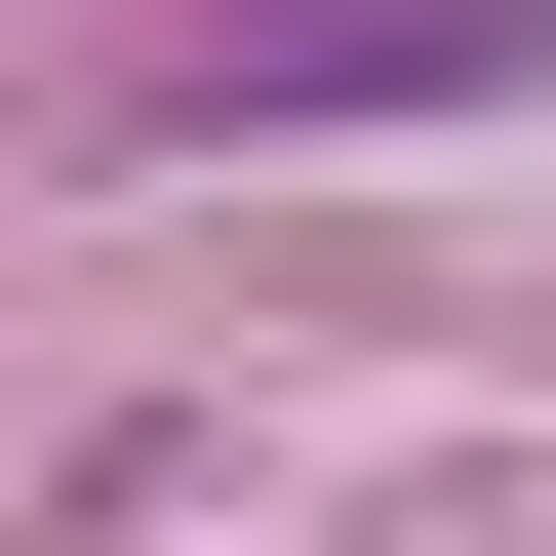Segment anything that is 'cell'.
Instances as JSON below:
<instances>
[{"mask_svg":"<svg viewBox=\"0 0 556 556\" xmlns=\"http://www.w3.org/2000/svg\"><path fill=\"white\" fill-rule=\"evenodd\" d=\"M556 0H239V40H160V119H477Z\"/></svg>","mask_w":556,"mask_h":556,"instance_id":"obj_1","label":"cell"}]
</instances>
